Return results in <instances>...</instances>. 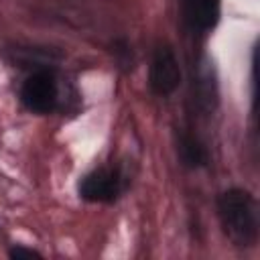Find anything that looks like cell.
<instances>
[{"label":"cell","instance_id":"cell-1","mask_svg":"<svg viewBox=\"0 0 260 260\" xmlns=\"http://www.w3.org/2000/svg\"><path fill=\"white\" fill-rule=\"evenodd\" d=\"M217 215L223 234L238 248H252L258 240V203L256 197L240 187L225 189L217 197Z\"/></svg>","mask_w":260,"mask_h":260},{"label":"cell","instance_id":"cell-2","mask_svg":"<svg viewBox=\"0 0 260 260\" xmlns=\"http://www.w3.org/2000/svg\"><path fill=\"white\" fill-rule=\"evenodd\" d=\"M128 187V179L120 167H98L83 175L77 185V193L89 203H114Z\"/></svg>","mask_w":260,"mask_h":260},{"label":"cell","instance_id":"cell-3","mask_svg":"<svg viewBox=\"0 0 260 260\" xmlns=\"http://www.w3.org/2000/svg\"><path fill=\"white\" fill-rule=\"evenodd\" d=\"M20 104L32 114H51L59 104V87L51 67L35 69L20 85Z\"/></svg>","mask_w":260,"mask_h":260},{"label":"cell","instance_id":"cell-4","mask_svg":"<svg viewBox=\"0 0 260 260\" xmlns=\"http://www.w3.org/2000/svg\"><path fill=\"white\" fill-rule=\"evenodd\" d=\"M179 83H181V67L175 51L169 45H156L148 67V85L152 93L167 98L179 87Z\"/></svg>","mask_w":260,"mask_h":260},{"label":"cell","instance_id":"cell-5","mask_svg":"<svg viewBox=\"0 0 260 260\" xmlns=\"http://www.w3.org/2000/svg\"><path fill=\"white\" fill-rule=\"evenodd\" d=\"M183 2V16L185 22L197 30L205 32L215 28L221 16V2L219 0H181Z\"/></svg>","mask_w":260,"mask_h":260},{"label":"cell","instance_id":"cell-6","mask_svg":"<svg viewBox=\"0 0 260 260\" xmlns=\"http://www.w3.org/2000/svg\"><path fill=\"white\" fill-rule=\"evenodd\" d=\"M177 156L187 169H201L209 162L205 144L189 130H177Z\"/></svg>","mask_w":260,"mask_h":260},{"label":"cell","instance_id":"cell-7","mask_svg":"<svg viewBox=\"0 0 260 260\" xmlns=\"http://www.w3.org/2000/svg\"><path fill=\"white\" fill-rule=\"evenodd\" d=\"M8 256L12 260H24V258H43L41 252L32 250V248H24V246H12L8 250Z\"/></svg>","mask_w":260,"mask_h":260}]
</instances>
